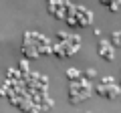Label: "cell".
I'll return each instance as SVG.
<instances>
[{"label": "cell", "instance_id": "277c9868", "mask_svg": "<svg viewBox=\"0 0 121 113\" xmlns=\"http://www.w3.org/2000/svg\"><path fill=\"white\" fill-rule=\"evenodd\" d=\"M111 39H113V44H119L121 47V30H115L111 35Z\"/></svg>", "mask_w": 121, "mask_h": 113}, {"label": "cell", "instance_id": "7a4b0ae2", "mask_svg": "<svg viewBox=\"0 0 121 113\" xmlns=\"http://www.w3.org/2000/svg\"><path fill=\"white\" fill-rule=\"evenodd\" d=\"M99 55L103 56L105 61H113V51H111V47H109V43H105V40L99 43Z\"/></svg>", "mask_w": 121, "mask_h": 113}, {"label": "cell", "instance_id": "3957f363", "mask_svg": "<svg viewBox=\"0 0 121 113\" xmlns=\"http://www.w3.org/2000/svg\"><path fill=\"white\" fill-rule=\"evenodd\" d=\"M101 4L109 6L111 10H117V8H119V4H121V0H101Z\"/></svg>", "mask_w": 121, "mask_h": 113}, {"label": "cell", "instance_id": "6da1fadb", "mask_svg": "<svg viewBox=\"0 0 121 113\" xmlns=\"http://www.w3.org/2000/svg\"><path fill=\"white\" fill-rule=\"evenodd\" d=\"M97 91H99L101 97H109V99H113V97L119 93V89H117L115 85L109 81V79H105L103 83H99V85H97Z\"/></svg>", "mask_w": 121, "mask_h": 113}]
</instances>
